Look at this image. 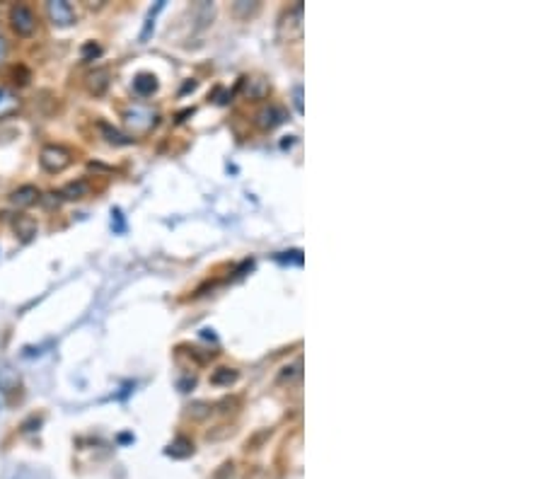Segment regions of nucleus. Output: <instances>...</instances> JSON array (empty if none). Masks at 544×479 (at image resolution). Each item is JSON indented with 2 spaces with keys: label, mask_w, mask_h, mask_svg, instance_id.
I'll use <instances>...</instances> for the list:
<instances>
[{
  "label": "nucleus",
  "mask_w": 544,
  "mask_h": 479,
  "mask_svg": "<svg viewBox=\"0 0 544 479\" xmlns=\"http://www.w3.org/2000/svg\"><path fill=\"white\" fill-rule=\"evenodd\" d=\"M39 165L44 172L49 175H61L63 170L73 165V150L66 148V145L58 143H49L39 150Z\"/></svg>",
  "instance_id": "nucleus-1"
},
{
  "label": "nucleus",
  "mask_w": 544,
  "mask_h": 479,
  "mask_svg": "<svg viewBox=\"0 0 544 479\" xmlns=\"http://www.w3.org/2000/svg\"><path fill=\"white\" fill-rule=\"evenodd\" d=\"M124 124L131 134H148L157 124V112L145 104H131L124 112Z\"/></svg>",
  "instance_id": "nucleus-2"
},
{
  "label": "nucleus",
  "mask_w": 544,
  "mask_h": 479,
  "mask_svg": "<svg viewBox=\"0 0 544 479\" xmlns=\"http://www.w3.org/2000/svg\"><path fill=\"white\" fill-rule=\"evenodd\" d=\"M8 22H10V29L15 31L17 36H22V39H27V36H31L36 31V24H39V20H36V13L29 8V5H13L8 13Z\"/></svg>",
  "instance_id": "nucleus-3"
},
{
  "label": "nucleus",
  "mask_w": 544,
  "mask_h": 479,
  "mask_svg": "<svg viewBox=\"0 0 544 479\" xmlns=\"http://www.w3.org/2000/svg\"><path fill=\"white\" fill-rule=\"evenodd\" d=\"M46 15H49L54 27H71L76 22V8L66 0H49L46 3Z\"/></svg>",
  "instance_id": "nucleus-4"
},
{
  "label": "nucleus",
  "mask_w": 544,
  "mask_h": 479,
  "mask_svg": "<svg viewBox=\"0 0 544 479\" xmlns=\"http://www.w3.org/2000/svg\"><path fill=\"white\" fill-rule=\"evenodd\" d=\"M286 119H288L286 112H283L278 104H269V107H264V109H259V112H257L255 124L259 126V129H264V131H271V129H276V126H281Z\"/></svg>",
  "instance_id": "nucleus-5"
},
{
  "label": "nucleus",
  "mask_w": 544,
  "mask_h": 479,
  "mask_svg": "<svg viewBox=\"0 0 544 479\" xmlns=\"http://www.w3.org/2000/svg\"><path fill=\"white\" fill-rule=\"evenodd\" d=\"M10 203H13L15 208H29L34 206L36 201L41 199V192L34 187V184H22V187H17L13 194H10Z\"/></svg>",
  "instance_id": "nucleus-6"
},
{
  "label": "nucleus",
  "mask_w": 544,
  "mask_h": 479,
  "mask_svg": "<svg viewBox=\"0 0 544 479\" xmlns=\"http://www.w3.org/2000/svg\"><path fill=\"white\" fill-rule=\"evenodd\" d=\"M109 85H112V73H109L107 68H94V71L85 78L87 92L94 94V97H99V94L107 92Z\"/></svg>",
  "instance_id": "nucleus-7"
},
{
  "label": "nucleus",
  "mask_w": 544,
  "mask_h": 479,
  "mask_svg": "<svg viewBox=\"0 0 544 479\" xmlns=\"http://www.w3.org/2000/svg\"><path fill=\"white\" fill-rule=\"evenodd\" d=\"M20 107H22L20 94L13 92L10 87H0V119H8L13 114H17Z\"/></svg>",
  "instance_id": "nucleus-8"
},
{
  "label": "nucleus",
  "mask_w": 544,
  "mask_h": 479,
  "mask_svg": "<svg viewBox=\"0 0 544 479\" xmlns=\"http://www.w3.org/2000/svg\"><path fill=\"white\" fill-rule=\"evenodd\" d=\"M90 182L87 180H76V182H68L66 187L58 192V199L61 201H80V199H85L90 194Z\"/></svg>",
  "instance_id": "nucleus-9"
},
{
  "label": "nucleus",
  "mask_w": 544,
  "mask_h": 479,
  "mask_svg": "<svg viewBox=\"0 0 544 479\" xmlns=\"http://www.w3.org/2000/svg\"><path fill=\"white\" fill-rule=\"evenodd\" d=\"M13 228H15V235H17V238L22 242H29L36 235V230H39L29 215H17V218H15V223H13Z\"/></svg>",
  "instance_id": "nucleus-10"
},
{
  "label": "nucleus",
  "mask_w": 544,
  "mask_h": 479,
  "mask_svg": "<svg viewBox=\"0 0 544 479\" xmlns=\"http://www.w3.org/2000/svg\"><path fill=\"white\" fill-rule=\"evenodd\" d=\"M157 90V78L152 76V73H138V76L134 78V92L141 94V97H148V94H152Z\"/></svg>",
  "instance_id": "nucleus-11"
},
{
  "label": "nucleus",
  "mask_w": 544,
  "mask_h": 479,
  "mask_svg": "<svg viewBox=\"0 0 544 479\" xmlns=\"http://www.w3.org/2000/svg\"><path fill=\"white\" fill-rule=\"evenodd\" d=\"M194 452V443L189 438H184V436H179L177 441H172V445L167 448V455L172 457H189Z\"/></svg>",
  "instance_id": "nucleus-12"
},
{
  "label": "nucleus",
  "mask_w": 544,
  "mask_h": 479,
  "mask_svg": "<svg viewBox=\"0 0 544 479\" xmlns=\"http://www.w3.org/2000/svg\"><path fill=\"white\" fill-rule=\"evenodd\" d=\"M99 131L104 134L107 143H112V145H129V143H134V138H129V136L119 134V131L112 129L109 124H99Z\"/></svg>",
  "instance_id": "nucleus-13"
},
{
  "label": "nucleus",
  "mask_w": 544,
  "mask_h": 479,
  "mask_svg": "<svg viewBox=\"0 0 544 479\" xmlns=\"http://www.w3.org/2000/svg\"><path fill=\"white\" fill-rule=\"evenodd\" d=\"M235 380H237L235 368H218V371L210 373V385H230Z\"/></svg>",
  "instance_id": "nucleus-14"
},
{
  "label": "nucleus",
  "mask_w": 544,
  "mask_h": 479,
  "mask_svg": "<svg viewBox=\"0 0 544 479\" xmlns=\"http://www.w3.org/2000/svg\"><path fill=\"white\" fill-rule=\"evenodd\" d=\"M20 383L17 373H13V368L8 366H0V389H5V392H10V389H15Z\"/></svg>",
  "instance_id": "nucleus-15"
},
{
  "label": "nucleus",
  "mask_w": 544,
  "mask_h": 479,
  "mask_svg": "<svg viewBox=\"0 0 544 479\" xmlns=\"http://www.w3.org/2000/svg\"><path fill=\"white\" fill-rule=\"evenodd\" d=\"M232 13L237 15V17H250V15H257L259 13V3H247V0H237L235 5H232Z\"/></svg>",
  "instance_id": "nucleus-16"
},
{
  "label": "nucleus",
  "mask_w": 544,
  "mask_h": 479,
  "mask_svg": "<svg viewBox=\"0 0 544 479\" xmlns=\"http://www.w3.org/2000/svg\"><path fill=\"white\" fill-rule=\"evenodd\" d=\"M162 8H165V3H162V0H160V3H155V8H152L150 13H148V20H145L143 34H141V41H145L148 36H150V29L155 27V17H157V13H160Z\"/></svg>",
  "instance_id": "nucleus-17"
},
{
  "label": "nucleus",
  "mask_w": 544,
  "mask_h": 479,
  "mask_svg": "<svg viewBox=\"0 0 544 479\" xmlns=\"http://www.w3.org/2000/svg\"><path fill=\"white\" fill-rule=\"evenodd\" d=\"M208 414H210V404H206V402H196L189 407V417L192 419H206Z\"/></svg>",
  "instance_id": "nucleus-18"
},
{
  "label": "nucleus",
  "mask_w": 544,
  "mask_h": 479,
  "mask_svg": "<svg viewBox=\"0 0 544 479\" xmlns=\"http://www.w3.org/2000/svg\"><path fill=\"white\" fill-rule=\"evenodd\" d=\"M99 54H102V46L94 44V41H87V44L83 46V61H92V59H97Z\"/></svg>",
  "instance_id": "nucleus-19"
},
{
  "label": "nucleus",
  "mask_w": 544,
  "mask_h": 479,
  "mask_svg": "<svg viewBox=\"0 0 544 479\" xmlns=\"http://www.w3.org/2000/svg\"><path fill=\"white\" fill-rule=\"evenodd\" d=\"M293 107H295V112L298 114H303V85H295L293 87Z\"/></svg>",
  "instance_id": "nucleus-20"
},
{
  "label": "nucleus",
  "mask_w": 544,
  "mask_h": 479,
  "mask_svg": "<svg viewBox=\"0 0 544 479\" xmlns=\"http://www.w3.org/2000/svg\"><path fill=\"white\" fill-rule=\"evenodd\" d=\"M232 475H235V462H225V465L215 472L213 479H232Z\"/></svg>",
  "instance_id": "nucleus-21"
},
{
  "label": "nucleus",
  "mask_w": 544,
  "mask_h": 479,
  "mask_svg": "<svg viewBox=\"0 0 544 479\" xmlns=\"http://www.w3.org/2000/svg\"><path fill=\"white\" fill-rule=\"evenodd\" d=\"M112 225L116 228V233H124V230H126L124 215H121V210H119V208H114V210H112Z\"/></svg>",
  "instance_id": "nucleus-22"
},
{
  "label": "nucleus",
  "mask_w": 544,
  "mask_h": 479,
  "mask_svg": "<svg viewBox=\"0 0 544 479\" xmlns=\"http://www.w3.org/2000/svg\"><path fill=\"white\" fill-rule=\"evenodd\" d=\"M5 59H8V39L0 34V66L5 63Z\"/></svg>",
  "instance_id": "nucleus-23"
}]
</instances>
